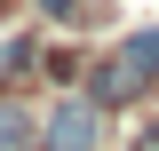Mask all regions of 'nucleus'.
<instances>
[{
    "instance_id": "obj_3",
    "label": "nucleus",
    "mask_w": 159,
    "mask_h": 151,
    "mask_svg": "<svg viewBox=\"0 0 159 151\" xmlns=\"http://www.w3.org/2000/svg\"><path fill=\"white\" fill-rule=\"evenodd\" d=\"M0 151H32V119H24V103H0Z\"/></svg>"
},
{
    "instance_id": "obj_5",
    "label": "nucleus",
    "mask_w": 159,
    "mask_h": 151,
    "mask_svg": "<svg viewBox=\"0 0 159 151\" xmlns=\"http://www.w3.org/2000/svg\"><path fill=\"white\" fill-rule=\"evenodd\" d=\"M135 151H159V127H151V135H135Z\"/></svg>"
},
{
    "instance_id": "obj_4",
    "label": "nucleus",
    "mask_w": 159,
    "mask_h": 151,
    "mask_svg": "<svg viewBox=\"0 0 159 151\" xmlns=\"http://www.w3.org/2000/svg\"><path fill=\"white\" fill-rule=\"evenodd\" d=\"M40 8H48V16H80V0H40Z\"/></svg>"
},
{
    "instance_id": "obj_1",
    "label": "nucleus",
    "mask_w": 159,
    "mask_h": 151,
    "mask_svg": "<svg viewBox=\"0 0 159 151\" xmlns=\"http://www.w3.org/2000/svg\"><path fill=\"white\" fill-rule=\"evenodd\" d=\"M40 143H48V151H96V103H80V95H64Z\"/></svg>"
},
{
    "instance_id": "obj_2",
    "label": "nucleus",
    "mask_w": 159,
    "mask_h": 151,
    "mask_svg": "<svg viewBox=\"0 0 159 151\" xmlns=\"http://www.w3.org/2000/svg\"><path fill=\"white\" fill-rule=\"evenodd\" d=\"M119 64H127V72H135V80H159V32H135V40H127V56H119Z\"/></svg>"
}]
</instances>
